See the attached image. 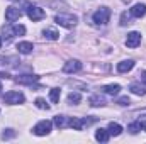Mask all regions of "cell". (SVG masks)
I'll return each instance as SVG.
<instances>
[{"label":"cell","mask_w":146,"mask_h":144,"mask_svg":"<svg viewBox=\"0 0 146 144\" xmlns=\"http://www.w3.org/2000/svg\"><path fill=\"white\" fill-rule=\"evenodd\" d=\"M34 104H36L37 108H42V110H48V108H49V105L46 104V100H42V98H37Z\"/></svg>","instance_id":"obj_26"},{"label":"cell","mask_w":146,"mask_h":144,"mask_svg":"<svg viewBox=\"0 0 146 144\" xmlns=\"http://www.w3.org/2000/svg\"><path fill=\"white\" fill-rule=\"evenodd\" d=\"M133 68H134V61L133 59H126V61H121L117 65V71L119 73H127V71H131Z\"/></svg>","instance_id":"obj_10"},{"label":"cell","mask_w":146,"mask_h":144,"mask_svg":"<svg viewBox=\"0 0 146 144\" xmlns=\"http://www.w3.org/2000/svg\"><path fill=\"white\" fill-rule=\"evenodd\" d=\"M14 136H15V132H14L12 129H7V132H3V134H2V137H3V139H10V137H14Z\"/></svg>","instance_id":"obj_28"},{"label":"cell","mask_w":146,"mask_h":144,"mask_svg":"<svg viewBox=\"0 0 146 144\" xmlns=\"http://www.w3.org/2000/svg\"><path fill=\"white\" fill-rule=\"evenodd\" d=\"M141 129H145V131H146V120H143V122H141Z\"/></svg>","instance_id":"obj_32"},{"label":"cell","mask_w":146,"mask_h":144,"mask_svg":"<svg viewBox=\"0 0 146 144\" xmlns=\"http://www.w3.org/2000/svg\"><path fill=\"white\" fill-rule=\"evenodd\" d=\"M21 15H22V10L19 7H9L5 10V20L7 22H15L21 19Z\"/></svg>","instance_id":"obj_6"},{"label":"cell","mask_w":146,"mask_h":144,"mask_svg":"<svg viewBox=\"0 0 146 144\" xmlns=\"http://www.w3.org/2000/svg\"><path fill=\"white\" fill-rule=\"evenodd\" d=\"M14 31H15V36H24L26 34V27L21 26V24H14Z\"/></svg>","instance_id":"obj_25"},{"label":"cell","mask_w":146,"mask_h":144,"mask_svg":"<svg viewBox=\"0 0 146 144\" xmlns=\"http://www.w3.org/2000/svg\"><path fill=\"white\" fill-rule=\"evenodd\" d=\"M80 100H82V95H80V93H76V92H72V93L68 95V104H72V105L80 104Z\"/></svg>","instance_id":"obj_22"},{"label":"cell","mask_w":146,"mask_h":144,"mask_svg":"<svg viewBox=\"0 0 146 144\" xmlns=\"http://www.w3.org/2000/svg\"><path fill=\"white\" fill-rule=\"evenodd\" d=\"M51 127H53V122L51 120H41V122H37L36 126H34L33 132L36 136H48L51 132Z\"/></svg>","instance_id":"obj_4"},{"label":"cell","mask_w":146,"mask_h":144,"mask_svg":"<svg viewBox=\"0 0 146 144\" xmlns=\"http://www.w3.org/2000/svg\"><path fill=\"white\" fill-rule=\"evenodd\" d=\"M60 95H61V90H60V88H53V90L49 92V98H51V102H53V104H58Z\"/></svg>","instance_id":"obj_23"},{"label":"cell","mask_w":146,"mask_h":144,"mask_svg":"<svg viewBox=\"0 0 146 144\" xmlns=\"http://www.w3.org/2000/svg\"><path fill=\"white\" fill-rule=\"evenodd\" d=\"M90 105L92 107H102V105H106V100L100 95H92L90 97Z\"/></svg>","instance_id":"obj_18"},{"label":"cell","mask_w":146,"mask_h":144,"mask_svg":"<svg viewBox=\"0 0 146 144\" xmlns=\"http://www.w3.org/2000/svg\"><path fill=\"white\" fill-rule=\"evenodd\" d=\"M68 126L75 129V131H82L83 129V126H85V122H83V119H80V117H72V119H68Z\"/></svg>","instance_id":"obj_13"},{"label":"cell","mask_w":146,"mask_h":144,"mask_svg":"<svg viewBox=\"0 0 146 144\" xmlns=\"http://www.w3.org/2000/svg\"><path fill=\"white\" fill-rule=\"evenodd\" d=\"M0 48H2V39H0Z\"/></svg>","instance_id":"obj_34"},{"label":"cell","mask_w":146,"mask_h":144,"mask_svg":"<svg viewBox=\"0 0 146 144\" xmlns=\"http://www.w3.org/2000/svg\"><path fill=\"white\" fill-rule=\"evenodd\" d=\"M82 70V63L78 59H70L65 66H63V71L65 73H76Z\"/></svg>","instance_id":"obj_8"},{"label":"cell","mask_w":146,"mask_h":144,"mask_svg":"<svg viewBox=\"0 0 146 144\" xmlns=\"http://www.w3.org/2000/svg\"><path fill=\"white\" fill-rule=\"evenodd\" d=\"M110 19V9L109 7H100L94 15H92V20L95 26H106Z\"/></svg>","instance_id":"obj_2"},{"label":"cell","mask_w":146,"mask_h":144,"mask_svg":"<svg viewBox=\"0 0 146 144\" xmlns=\"http://www.w3.org/2000/svg\"><path fill=\"white\" fill-rule=\"evenodd\" d=\"M2 32H3V37H5L7 41H10L12 37L15 36V31H14V24H12V26H3V27H2Z\"/></svg>","instance_id":"obj_17"},{"label":"cell","mask_w":146,"mask_h":144,"mask_svg":"<svg viewBox=\"0 0 146 144\" xmlns=\"http://www.w3.org/2000/svg\"><path fill=\"white\" fill-rule=\"evenodd\" d=\"M107 131H109L110 136H121L122 127H121V124H117V122H110L109 127H107Z\"/></svg>","instance_id":"obj_16"},{"label":"cell","mask_w":146,"mask_h":144,"mask_svg":"<svg viewBox=\"0 0 146 144\" xmlns=\"http://www.w3.org/2000/svg\"><path fill=\"white\" fill-rule=\"evenodd\" d=\"M126 24H131V22H129L127 15H126V14H122V17H121V26H126Z\"/></svg>","instance_id":"obj_29"},{"label":"cell","mask_w":146,"mask_h":144,"mask_svg":"<svg viewBox=\"0 0 146 144\" xmlns=\"http://www.w3.org/2000/svg\"><path fill=\"white\" fill-rule=\"evenodd\" d=\"M117 104H119V105H122V107H126V105H129L131 102H129V98H127V97H121V98L117 100Z\"/></svg>","instance_id":"obj_27"},{"label":"cell","mask_w":146,"mask_h":144,"mask_svg":"<svg viewBox=\"0 0 146 144\" xmlns=\"http://www.w3.org/2000/svg\"><path fill=\"white\" fill-rule=\"evenodd\" d=\"M54 22H56L58 26H61V27L70 29V27H75V26H76L78 19H76V15H73V14H58V15H54Z\"/></svg>","instance_id":"obj_1"},{"label":"cell","mask_w":146,"mask_h":144,"mask_svg":"<svg viewBox=\"0 0 146 144\" xmlns=\"http://www.w3.org/2000/svg\"><path fill=\"white\" fill-rule=\"evenodd\" d=\"M139 42H141V34L136 32V31L129 32L127 37H126V46H127V48H138Z\"/></svg>","instance_id":"obj_7"},{"label":"cell","mask_w":146,"mask_h":144,"mask_svg":"<svg viewBox=\"0 0 146 144\" xmlns=\"http://www.w3.org/2000/svg\"><path fill=\"white\" fill-rule=\"evenodd\" d=\"M42 34H44L46 39H49V41H56V39L60 37L58 31H54V29H44V31H42Z\"/></svg>","instance_id":"obj_20"},{"label":"cell","mask_w":146,"mask_h":144,"mask_svg":"<svg viewBox=\"0 0 146 144\" xmlns=\"http://www.w3.org/2000/svg\"><path fill=\"white\" fill-rule=\"evenodd\" d=\"M109 137H110V134H109L107 129H99V131L95 132V139H97L99 143H107Z\"/></svg>","instance_id":"obj_15"},{"label":"cell","mask_w":146,"mask_h":144,"mask_svg":"<svg viewBox=\"0 0 146 144\" xmlns=\"http://www.w3.org/2000/svg\"><path fill=\"white\" fill-rule=\"evenodd\" d=\"M3 102L5 104H10V105H15V104H22L24 102V95L21 92H7L3 95Z\"/></svg>","instance_id":"obj_5"},{"label":"cell","mask_w":146,"mask_h":144,"mask_svg":"<svg viewBox=\"0 0 146 144\" xmlns=\"http://www.w3.org/2000/svg\"><path fill=\"white\" fill-rule=\"evenodd\" d=\"M37 80H39V76H33V75H22V76H17L15 78V81L17 83H22V85H33Z\"/></svg>","instance_id":"obj_11"},{"label":"cell","mask_w":146,"mask_h":144,"mask_svg":"<svg viewBox=\"0 0 146 144\" xmlns=\"http://www.w3.org/2000/svg\"><path fill=\"white\" fill-rule=\"evenodd\" d=\"M34 49V46H33V42H27V41H22V42H19L17 44V51L21 53V54H29L31 51Z\"/></svg>","instance_id":"obj_12"},{"label":"cell","mask_w":146,"mask_h":144,"mask_svg":"<svg viewBox=\"0 0 146 144\" xmlns=\"http://www.w3.org/2000/svg\"><path fill=\"white\" fill-rule=\"evenodd\" d=\"M127 131H129L131 134H138V132L141 131V120H138V122H133V124H129Z\"/></svg>","instance_id":"obj_24"},{"label":"cell","mask_w":146,"mask_h":144,"mask_svg":"<svg viewBox=\"0 0 146 144\" xmlns=\"http://www.w3.org/2000/svg\"><path fill=\"white\" fill-rule=\"evenodd\" d=\"M139 76H141V81H145L146 83V71H141L139 73Z\"/></svg>","instance_id":"obj_30"},{"label":"cell","mask_w":146,"mask_h":144,"mask_svg":"<svg viewBox=\"0 0 146 144\" xmlns=\"http://www.w3.org/2000/svg\"><path fill=\"white\" fill-rule=\"evenodd\" d=\"M129 12H131V15H133V17L141 19L143 15H146V5H145V3H136V5H133V9H131Z\"/></svg>","instance_id":"obj_9"},{"label":"cell","mask_w":146,"mask_h":144,"mask_svg":"<svg viewBox=\"0 0 146 144\" xmlns=\"http://www.w3.org/2000/svg\"><path fill=\"white\" fill-rule=\"evenodd\" d=\"M0 92H2V83H0Z\"/></svg>","instance_id":"obj_33"},{"label":"cell","mask_w":146,"mask_h":144,"mask_svg":"<svg viewBox=\"0 0 146 144\" xmlns=\"http://www.w3.org/2000/svg\"><path fill=\"white\" fill-rule=\"evenodd\" d=\"M102 92L107 93V95H117V93L121 92V85H117V83H114V85H106V87H102Z\"/></svg>","instance_id":"obj_14"},{"label":"cell","mask_w":146,"mask_h":144,"mask_svg":"<svg viewBox=\"0 0 146 144\" xmlns=\"http://www.w3.org/2000/svg\"><path fill=\"white\" fill-rule=\"evenodd\" d=\"M0 78H10V75L9 73H0Z\"/></svg>","instance_id":"obj_31"},{"label":"cell","mask_w":146,"mask_h":144,"mask_svg":"<svg viewBox=\"0 0 146 144\" xmlns=\"http://www.w3.org/2000/svg\"><path fill=\"white\" fill-rule=\"evenodd\" d=\"M129 90H131L134 95H141V97H143V95L146 93L145 87H143V85H138V83H133V85L129 87Z\"/></svg>","instance_id":"obj_19"},{"label":"cell","mask_w":146,"mask_h":144,"mask_svg":"<svg viewBox=\"0 0 146 144\" xmlns=\"http://www.w3.org/2000/svg\"><path fill=\"white\" fill-rule=\"evenodd\" d=\"M26 12H27V17H29L33 22H36V20H42V19L46 17V12H44L41 7H37V5H31V3H26Z\"/></svg>","instance_id":"obj_3"},{"label":"cell","mask_w":146,"mask_h":144,"mask_svg":"<svg viewBox=\"0 0 146 144\" xmlns=\"http://www.w3.org/2000/svg\"><path fill=\"white\" fill-rule=\"evenodd\" d=\"M53 122H54V126H58L60 129H61V127H65V126H68V120H66V117H65V115H56Z\"/></svg>","instance_id":"obj_21"}]
</instances>
